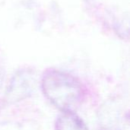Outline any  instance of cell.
<instances>
[{
    "mask_svg": "<svg viewBox=\"0 0 130 130\" xmlns=\"http://www.w3.org/2000/svg\"><path fill=\"white\" fill-rule=\"evenodd\" d=\"M41 87L45 97L62 112H74L82 99L80 82L73 75L59 70L47 71Z\"/></svg>",
    "mask_w": 130,
    "mask_h": 130,
    "instance_id": "obj_1",
    "label": "cell"
},
{
    "mask_svg": "<svg viewBox=\"0 0 130 130\" xmlns=\"http://www.w3.org/2000/svg\"><path fill=\"white\" fill-rule=\"evenodd\" d=\"M36 76L30 69H21L11 78L6 91V100L10 103H16L28 98L34 90Z\"/></svg>",
    "mask_w": 130,
    "mask_h": 130,
    "instance_id": "obj_2",
    "label": "cell"
},
{
    "mask_svg": "<svg viewBox=\"0 0 130 130\" xmlns=\"http://www.w3.org/2000/svg\"><path fill=\"white\" fill-rule=\"evenodd\" d=\"M98 120L102 130H121L120 110L112 103L110 104H106L101 107Z\"/></svg>",
    "mask_w": 130,
    "mask_h": 130,
    "instance_id": "obj_3",
    "label": "cell"
},
{
    "mask_svg": "<svg viewBox=\"0 0 130 130\" xmlns=\"http://www.w3.org/2000/svg\"><path fill=\"white\" fill-rule=\"evenodd\" d=\"M55 130H89L85 122L73 111L62 112L55 123Z\"/></svg>",
    "mask_w": 130,
    "mask_h": 130,
    "instance_id": "obj_4",
    "label": "cell"
}]
</instances>
